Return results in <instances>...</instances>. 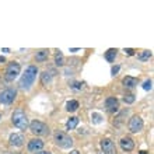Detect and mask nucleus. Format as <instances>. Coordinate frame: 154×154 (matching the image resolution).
I'll return each instance as SVG.
<instances>
[{"label":"nucleus","instance_id":"dca6fc26","mask_svg":"<svg viewBox=\"0 0 154 154\" xmlns=\"http://www.w3.org/2000/svg\"><path fill=\"white\" fill-rule=\"evenodd\" d=\"M116 53H118V49H115V48L108 49L105 52V59L109 62V63H112V62L115 60V57H116Z\"/></svg>","mask_w":154,"mask_h":154},{"label":"nucleus","instance_id":"393cba45","mask_svg":"<svg viewBox=\"0 0 154 154\" xmlns=\"http://www.w3.org/2000/svg\"><path fill=\"white\" fill-rule=\"evenodd\" d=\"M125 53H128L129 56H133V55H134V49L128 48V49H125Z\"/></svg>","mask_w":154,"mask_h":154},{"label":"nucleus","instance_id":"1a4fd4ad","mask_svg":"<svg viewBox=\"0 0 154 154\" xmlns=\"http://www.w3.org/2000/svg\"><path fill=\"white\" fill-rule=\"evenodd\" d=\"M105 108L111 114H116L119 111V101L115 97H108L105 100Z\"/></svg>","mask_w":154,"mask_h":154},{"label":"nucleus","instance_id":"f3484780","mask_svg":"<svg viewBox=\"0 0 154 154\" xmlns=\"http://www.w3.org/2000/svg\"><path fill=\"white\" fill-rule=\"evenodd\" d=\"M52 72H44V73L41 74V79H42V84L44 85H49L51 84V81H52Z\"/></svg>","mask_w":154,"mask_h":154},{"label":"nucleus","instance_id":"bb28decb","mask_svg":"<svg viewBox=\"0 0 154 154\" xmlns=\"http://www.w3.org/2000/svg\"><path fill=\"white\" fill-rule=\"evenodd\" d=\"M37 154H52V153H49V151H38Z\"/></svg>","mask_w":154,"mask_h":154},{"label":"nucleus","instance_id":"f257e3e1","mask_svg":"<svg viewBox=\"0 0 154 154\" xmlns=\"http://www.w3.org/2000/svg\"><path fill=\"white\" fill-rule=\"evenodd\" d=\"M38 76V67L37 66H28L27 69H25L24 74L21 76V80H20V88L21 90H25V91H28L31 87H32L34 81L37 79Z\"/></svg>","mask_w":154,"mask_h":154},{"label":"nucleus","instance_id":"7c9ffc66","mask_svg":"<svg viewBox=\"0 0 154 154\" xmlns=\"http://www.w3.org/2000/svg\"><path fill=\"white\" fill-rule=\"evenodd\" d=\"M0 119H2V115H0Z\"/></svg>","mask_w":154,"mask_h":154},{"label":"nucleus","instance_id":"5701e85b","mask_svg":"<svg viewBox=\"0 0 154 154\" xmlns=\"http://www.w3.org/2000/svg\"><path fill=\"white\" fill-rule=\"evenodd\" d=\"M91 118H93V122H94V123H101V119H102V118H101V115H100V114H93V116H91Z\"/></svg>","mask_w":154,"mask_h":154},{"label":"nucleus","instance_id":"a211bd4d","mask_svg":"<svg viewBox=\"0 0 154 154\" xmlns=\"http://www.w3.org/2000/svg\"><path fill=\"white\" fill-rule=\"evenodd\" d=\"M66 109L69 111V112H74V111H77L79 109V102H77L76 100L69 101L67 104H66Z\"/></svg>","mask_w":154,"mask_h":154},{"label":"nucleus","instance_id":"cd10ccee","mask_svg":"<svg viewBox=\"0 0 154 154\" xmlns=\"http://www.w3.org/2000/svg\"><path fill=\"white\" fill-rule=\"evenodd\" d=\"M2 52H4V53H8V52H10V49H7V48H4V49H2Z\"/></svg>","mask_w":154,"mask_h":154},{"label":"nucleus","instance_id":"a878e982","mask_svg":"<svg viewBox=\"0 0 154 154\" xmlns=\"http://www.w3.org/2000/svg\"><path fill=\"white\" fill-rule=\"evenodd\" d=\"M118 72H119V66H114V67L111 69V73L114 74V76H115V74L118 73Z\"/></svg>","mask_w":154,"mask_h":154},{"label":"nucleus","instance_id":"6ab92c4d","mask_svg":"<svg viewBox=\"0 0 154 154\" xmlns=\"http://www.w3.org/2000/svg\"><path fill=\"white\" fill-rule=\"evenodd\" d=\"M55 63L57 66H63L65 65V56H63V53L60 51H57V53L55 55Z\"/></svg>","mask_w":154,"mask_h":154},{"label":"nucleus","instance_id":"9d476101","mask_svg":"<svg viewBox=\"0 0 154 154\" xmlns=\"http://www.w3.org/2000/svg\"><path fill=\"white\" fill-rule=\"evenodd\" d=\"M8 142H10V144L13 147H21L25 142V137H24V134H21V133H13L10 136V139H8Z\"/></svg>","mask_w":154,"mask_h":154},{"label":"nucleus","instance_id":"9b49d317","mask_svg":"<svg viewBox=\"0 0 154 154\" xmlns=\"http://www.w3.org/2000/svg\"><path fill=\"white\" fill-rule=\"evenodd\" d=\"M44 149V142L41 140V139H32V140H29L28 142V150L29 151H39Z\"/></svg>","mask_w":154,"mask_h":154},{"label":"nucleus","instance_id":"ddd939ff","mask_svg":"<svg viewBox=\"0 0 154 154\" xmlns=\"http://www.w3.org/2000/svg\"><path fill=\"white\" fill-rule=\"evenodd\" d=\"M122 84L125 85L126 88H133V87L137 85V79H136V77H132V76H126V77H123Z\"/></svg>","mask_w":154,"mask_h":154},{"label":"nucleus","instance_id":"4be33fe9","mask_svg":"<svg viewBox=\"0 0 154 154\" xmlns=\"http://www.w3.org/2000/svg\"><path fill=\"white\" fill-rule=\"evenodd\" d=\"M151 84H153V81H151V80H146L144 83H143V88L146 90V91H150V90H151Z\"/></svg>","mask_w":154,"mask_h":154},{"label":"nucleus","instance_id":"6e6552de","mask_svg":"<svg viewBox=\"0 0 154 154\" xmlns=\"http://www.w3.org/2000/svg\"><path fill=\"white\" fill-rule=\"evenodd\" d=\"M101 149L104 154H116V147L111 139H102L101 140Z\"/></svg>","mask_w":154,"mask_h":154},{"label":"nucleus","instance_id":"20e7f679","mask_svg":"<svg viewBox=\"0 0 154 154\" xmlns=\"http://www.w3.org/2000/svg\"><path fill=\"white\" fill-rule=\"evenodd\" d=\"M20 72H21L20 63H17V62H10L7 65V69H6V76H4V79L7 81L16 80L17 77H18V74H20Z\"/></svg>","mask_w":154,"mask_h":154},{"label":"nucleus","instance_id":"aec40b11","mask_svg":"<svg viewBox=\"0 0 154 154\" xmlns=\"http://www.w3.org/2000/svg\"><path fill=\"white\" fill-rule=\"evenodd\" d=\"M151 55H153L151 51H143V52L139 55V59H140L142 62H146V60H149V59L151 57Z\"/></svg>","mask_w":154,"mask_h":154},{"label":"nucleus","instance_id":"f8f14e48","mask_svg":"<svg viewBox=\"0 0 154 154\" xmlns=\"http://www.w3.org/2000/svg\"><path fill=\"white\" fill-rule=\"evenodd\" d=\"M121 147L125 151H132L134 149V142L130 137H123L121 140Z\"/></svg>","mask_w":154,"mask_h":154},{"label":"nucleus","instance_id":"2eb2a0df","mask_svg":"<svg viewBox=\"0 0 154 154\" xmlns=\"http://www.w3.org/2000/svg\"><path fill=\"white\" fill-rule=\"evenodd\" d=\"M77 125H79V118H77V116H70L69 121L66 122V128H67L69 130L76 129Z\"/></svg>","mask_w":154,"mask_h":154},{"label":"nucleus","instance_id":"423d86ee","mask_svg":"<svg viewBox=\"0 0 154 154\" xmlns=\"http://www.w3.org/2000/svg\"><path fill=\"white\" fill-rule=\"evenodd\" d=\"M16 95H17L16 90L6 88V90H3V91L0 93V102H2V104H4V105H10V104H13V102H14Z\"/></svg>","mask_w":154,"mask_h":154},{"label":"nucleus","instance_id":"b1692460","mask_svg":"<svg viewBox=\"0 0 154 154\" xmlns=\"http://www.w3.org/2000/svg\"><path fill=\"white\" fill-rule=\"evenodd\" d=\"M81 87H83V84L79 83V81H74L73 84H72V88H74V90H81Z\"/></svg>","mask_w":154,"mask_h":154},{"label":"nucleus","instance_id":"4468645a","mask_svg":"<svg viewBox=\"0 0 154 154\" xmlns=\"http://www.w3.org/2000/svg\"><path fill=\"white\" fill-rule=\"evenodd\" d=\"M48 56H49L48 49H41V51L37 52V55H35V59H37V62H45L48 59Z\"/></svg>","mask_w":154,"mask_h":154},{"label":"nucleus","instance_id":"0eeeda50","mask_svg":"<svg viewBox=\"0 0 154 154\" xmlns=\"http://www.w3.org/2000/svg\"><path fill=\"white\" fill-rule=\"evenodd\" d=\"M143 129V119L139 115H134V116L130 118L129 121V130L132 133H139L142 132Z\"/></svg>","mask_w":154,"mask_h":154},{"label":"nucleus","instance_id":"7ed1b4c3","mask_svg":"<svg viewBox=\"0 0 154 154\" xmlns=\"http://www.w3.org/2000/svg\"><path fill=\"white\" fill-rule=\"evenodd\" d=\"M55 143L62 149H70L73 146V139L63 132H56L55 133Z\"/></svg>","mask_w":154,"mask_h":154},{"label":"nucleus","instance_id":"c756f323","mask_svg":"<svg viewBox=\"0 0 154 154\" xmlns=\"http://www.w3.org/2000/svg\"><path fill=\"white\" fill-rule=\"evenodd\" d=\"M140 154H147V151H144V150H142V151H140Z\"/></svg>","mask_w":154,"mask_h":154},{"label":"nucleus","instance_id":"39448f33","mask_svg":"<svg viewBox=\"0 0 154 154\" xmlns=\"http://www.w3.org/2000/svg\"><path fill=\"white\" fill-rule=\"evenodd\" d=\"M29 130H31L34 134H37V136H44V134L49 133V128L45 125L44 122H41V121H32L31 122Z\"/></svg>","mask_w":154,"mask_h":154},{"label":"nucleus","instance_id":"412c9836","mask_svg":"<svg viewBox=\"0 0 154 154\" xmlns=\"http://www.w3.org/2000/svg\"><path fill=\"white\" fill-rule=\"evenodd\" d=\"M123 101H125V104H133L134 102V95L133 94H126L125 97H123Z\"/></svg>","mask_w":154,"mask_h":154},{"label":"nucleus","instance_id":"c85d7f7f","mask_svg":"<svg viewBox=\"0 0 154 154\" xmlns=\"http://www.w3.org/2000/svg\"><path fill=\"white\" fill-rule=\"evenodd\" d=\"M69 154H80V153H79V151H77V150H73V151H70Z\"/></svg>","mask_w":154,"mask_h":154},{"label":"nucleus","instance_id":"f03ea898","mask_svg":"<svg viewBox=\"0 0 154 154\" xmlns=\"http://www.w3.org/2000/svg\"><path fill=\"white\" fill-rule=\"evenodd\" d=\"M11 122L16 128H18L21 130H25L28 128V118H27L24 111H21V109H17L11 115Z\"/></svg>","mask_w":154,"mask_h":154}]
</instances>
